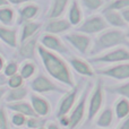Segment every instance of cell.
Instances as JSON below:
<instances>
[{
  "label": "cell",
  "mask_w": 129,
  "mask_h": 129,
  "mask_svg": "<svg viewBox=\"0 0 129 129\" xmlns=\"http://www.w3.org/2000/svg\"><path fill=\"white\" fill-rule=\"evenodd\" d=\"M38 53L41 58L45 71L50 75V77L70 88L75 86V80L70 71V67L64 59H62L56 52L45 49L41 44L38 45Z\"/></svg>",
  "instance_id": "1"
},
{
  "label": "cell",
  "mask_w": 129,
  "mask_h": 129,
  "mask_svg": "<svg viewBox=\"0 0 129 129\" xmlns=\"http://www.w3.org/2000/svg\"><path fill=\"white\" fill-rule=\"evenodd\" d=\"M128 39L126 33L119 28H107L103 32L98 34L94 41H92V47L89 49L88 56L94 57L100 53L108 51V50L114 49L118 47L127 44Z\"/></svg>",
  "instance_id": "2"
},
{
  "label": "cell",
  "mask_w": 129,
  "mask_h": 129,
  "mask_svg": "<svg viewBox=\"0 0 129 129\" xmlns=\"http://www.w3.org/2000/svg\"><path fill=\"white\" fill-rule=\"evenodd\" d=\"M104 84L102 79L98 78L95 82L93 89L89 92L87 99V108H86V122L89 123L95 119L99 112L102 110L104 104Z\"/></svg>",
  "instance_id": "3"
},
{
  "label": "cell",
  "mask_w": 129,
  "mask_h": 129,
  "mask_svg": "<svg viewBox=\"0 0 129 129\" xmlns=\"http://www.w3.org/2000/svg\"><path fill=\"white\" fill-rule=\"evenodd\" d=\"M87 60L92 64H114L127 62L129 61V50L125 47H118L108 50L98 56L89 57Z\"/></svg>",
  "instance_id": "4"
},
{
  "label": "cell",
  "mask_w": 129,
  "mask_h": 129,
  "mask_svg": "<svg viewBox=\"0 0 129 129\" xmlns=\"http://www.w3.org/2000/svg\"><path fill=\"white\" fill-rule=\"evenodd\" d=\"M89 92H91V85H87L85 91L80 93L76 104L74 105L71 111L69 112V129H76L80 125V122L84 120L85 114H86L87 99H88Z\"/></svg>",
  "instance_id": "5"
},
{
  "label": "cell",
  "mask_w": 129,
  "mask_h": 129,
  "mask_svg": "<svg viewBox=\"0 0 129 129\" xmlns=\"http://www.w3.org/2000/svg\"><path fill=\"white\" fill-rule=\"evenodd\" d=\"M94 71L95 74L103 76V77L111 78L118 82H125V80H129V61L108 64L105 67L94 69Z\"/></svg>",
  "instance_id": "6"
},
{
  "label": "cell",
  "mask_w": 129,
  "mask_h": 129,
  "mask_svg": "<svg viewBox=\"0 0 129 129\" xmlns=\"http://www.w3.org/2000/svg\"><path fill=\"white\" fill-rule=\"evenodd\" d=\"M63 40L74 48L82 56H88L89 49L92 47V39L89 35L80 32H70L63 35Z\"/></svg>",
  "instance_id": "7"
},
{
  "label": "cell",
  "mask_w": 129,
  "mask_h": 129,
  "mask_svg": "<svg viewBox=\"0 0 129 129\" xmlns=\"http://www.w3.org/2000/svg\"><path fill=\"white\" fill-rule=\"evenodd\" d=\"M107 28H109V25L103 18V16L93 15L87 17L85 20H82V23L77 26V32L87 34V35H93V34L101 33Z\"/></svg>",
  "instance_id": "8"
},
{
  "label": "cell",
  "mask_w": 129,
  "mask_h": 129,
  "mask_svg": "<svg viewBox=\"0 0 129 129\" xmlns=\"http://www.w3.org/2000/svg\"><path fill=\"white\" fill-rule=\"evenodd\" d=\"M79 84H76L73 88L69 92H67L63 95V98L61 99L60 103H59L58 108H57V112L56 116L58 118L62 116H68L69 112L71 111V109L74 108V105L76 104L79 96Z\"/></svg>",
  "instance_id": "9"
},
{
  "label": "cell",
  "mask_w": 129,
  "mask_h": 129,
  "mask_svg": "<svg viewBox=\"0 0 129 129\" xmlns=\"http://www.w3.org/2000/svg\"><path fill=\"white\" fill-rule=\"evenodd\" d=\"M31 88L39 94L51 93V92H66L58 85H56L44 74H39L31 82Z\"/></svg>",
  "instance_id": "10"
},
{
  "label": "cell",
  "mask_w": 129,
  "mask_h": 129,
  "mask_svg": "<svg viewBox=\"0 0 129 129\" xmlns=\"http://www.w3.org/2000/svg\"><path fill=\"white\" fill-rule=\"evenodd\" d=\"M40 44L43 45L45 49L53 51L58 54H69L70 51L67 48V45L62 42L59 36L54 35V34H49V33H44L42 36L40 38Z\"/></svg>",
  "instance_id": "11"
},
{
  "label": "cell",
  "mask_w": 129,
  "mask_h": 129,
  "mask_svg": "<svg viewBox=\"0 0 129 129\" xmlns=\"http://www.w3.org/2000/svg\"><path fill=\"white\" fill-rule=\"evenodd\" d=\"M67 62L80 76L92 78L95 75V71L92 67V63L86 59L79 58L77 56H69L68 59H67Z\"/></svg>",
  "instance_id": "12"
},
{
  "label": "cell",
  "mask_w": 129,
  "mask_h": 129,
  "mask_svg": "<svg viewBox=\"0 0 129 129\" xmlns=\"http://www.w3.org/2000/svg\"><path fill=\"white\" fill-rule=\"evenodd\" d=\"M71 28V24L68 22V19H63V18H53V19H49V22L45 24L44 32L49 34H62L64 32H68Z\"/></svg>",
  "instance_id": "13"
},
{
  "label": "cell",
  "mask_w": 129,
  "mask_h": 129,
  "mask_svg": "<svg viewBox=\"0 0 129 129\" xmlns=\"http://www.w3.org/2000/svg\"><path fill=\"white\" fill-rule=\"evenodd\" d=\"M102 16L108 23V25L113 28H126L128 24L125 22L122 15L118 10H102Z\"/></svg>",
  "instance_id": "14"
},
{
  "label": "cell",
  "mask_w": 129,
  "mask_h": 129,
  "mask_svg": "<svg viewBox=\"0 0 129 129\" xmlns=\"http://www.w3.org/2000/svg\"><path fill=\"white\" fill-rule=\"evenodd\" d=\"M38 41L39 34L34 35L33 38L26 40L25 42L20 43L19 48V56L26 60H32L35 57V51L38 50Z\"/></svg>",
  "instance_id": "15"
},
{
  "label": "cell",
  "mask_w": 129,
  "mask_h": 129,
  "mask_svg": "<svg viewBox=\"0 0 129 129\" xmlns=\"http://www.w3.org/2000/svg\"><path fill=\"white\" fill-rule=\"evenodd\" d=\"M31 104L39 117H45L50 113L51 108H50L49 102L38 94H32L31 95Z\"/></svg>",
  "instance_id": "16"
},
{
  "label": "cell",
  "mask_w": 129,
  "mask_h": 129,
  "mask_svg": "<svg viewBox=\"0 0 129 129\" xmlns=\"http://www.w3.org/2000/svg\"><path fill=\"white\" fill-rule=\"evenodd\" d=\"M83 20V10L78 0H71L68 8V22L71 26H78Z\"/></svg>",
  "instance_id": "17"
},
{
  "label": "cell",
  "mask_w": 129,
  "mask_h": 129,
  "mask_svg": "<svg viewBox=\"0 0 129 129\" xmlns=\"http://www.w3.org/2000/svg\"><path fill=\"white\" fill-rule=\"evenodd\" d=\"M0 40L11 48H16L18 44L17 29L14 27L0 25Z\"/></svg>",
  "instance_id": "18"
},
{
  "label": "cell",
  "mask_w": 129,
  "mask_h": 129,
  "mask_svg": "<svg viewBox=\"0 0 129 129\" xmlns=\"http://www.w3.org/2000/svg\"><path fill=\"white\" fill-rule=\"evenodd\" d=\"M113 117H114V112H113V108L111 107H105L103 110H101L99 112V114L95 117V125L100 128H109L110 126L113 122Z\"/></svg>",
  "instance_id": "19"
},
{
  "label": "cell",
  "mask_w": 129,
  "mask_h": 129,
  "mask_svg": "<svg viewBox=\"0 0 129 129\" xmlns=\"http://www.w3.org/2000/svg\"><path fill=\"white\" fill-rule=\"evenodd\" d=\"M42 24L39 22H32V20H28V22H25L24 25L22 27V33H20V39H19V43L25 42L26 40L33 38L34 35H36L39 32V29L41 28Z\"/></svg>",
  "instance_id": "20"
},
{
  "label": "cell",
  "mask_w": 129,
  "mask_h": 129,
  "mask_svg": "<svg viewBox=\"0 0 129 129\" xmlns=\"http://www.w3.org/2000/svg\"><path fill=\"white\" fill-rule=\"evenodd\" d=\"M7 107L9 109H11L13 111L18 112V113H22L24 116L27 117H39L38 114L35 113L33 107H32L31 103H27L25 101H17V102H10L8 103Z\"/></svg>",
  "instance_id": "21"
},
{
  "label": "cell",
  "mask_w": 129,
  "mask_h": 129,
  "mask_svg": "<svg viewBox=\"0 0 129 129\" xmlns=\"http://www.w3.org/2000/svg\"><path fill=\"white\" fill-rule=\"evenodd\" d=\"M113 112L118 120H123L129 117V101L125 98H119L114 102Z\"/></svg>",
  "instance_id": "22"
},
{
  "label": "cell",
  "mask_w": 129,
  "mask_h": 129,
  "mask_svg": "<svg viewBox=\"0 0 129 129\" xmlns=\"http://www.w3.org/2000/svg\"><path fill=\"white\" fill-rule=\"evenodd\" d=\"M69 5V0H53L52 6L48 13V18L53 19V18H60L66 11L67 7Z\"/></svg>",
  "instance_id": "23"
},
{
  "label": "cell",
  "mask_w": 129,
  "mask_h": 129,
  "mask_svg": "<svg viewBox=\"0 0 129 129\" xmlns=\"http://www.w3.org/2000/svg\"><path fill=\"white\" fill-rule=\"evenodd\" d=\"M39 8L38 5L35 4H26L19 9V17L22 22H28L32 20L34 17H36V15L39 14Z\"/></svg>",
  "instance_id": "24"
},
{
  "label": "cell",
  "mask_w": 129,
  "mask_h": 129,
  "mask_svg": "<svg viewBox=\"0 0 129 129\" xmlns=\"http://www.w3.org/2000/svg\"><path fill=\"white\" fill-rule=\"evenodd\" d=\"M104 89L111 94L119 95L120 98H125L129 101V80H125L123 83L111 86H104Z\"/></svg>",
  "instance_id": "25"
},
{
  "label": "cell",
  "mask_w": 129,
  "mask_h": 129,
  "mask_svg": "<svg viewBox=\"0 0 129 129\" xmlns=\"http://www.w3.org/2000/svg\"><path fill=\"white\" fill-rule=\"evenodd\" d=\"M27 87L19 86L17 88H11L10 91H7L6 93V101L8 103L10 102H17V101H23L27 96Z\"/></svg>",
  "instance_id": "26"
},
{
  "label": "cell",
  "mask_w": 129,
  "mask_h": 129,
  "mask_svg": "<svg viewBox=\"0 0 129 129\" xmlns=\"http://www.w3.org/2000/svg\"><path fill=\"white\" fill-rule=\"evenodd\" d=\"M15 19V11L8 6L0 7V23L5 26H10Z\"/></svg>",
  "instance_id": "27"
},
{
  "label": "cell",
  "mask_w": 129,
  "mask_h": 129,
  "mask_svg": "<svg viewBox=\"0 0 129 129\" xmlns=\"http://www.w3.org/2000/svg\"><path fill=\"white\" fill-rule=\"evenodd\" d=\"M36 71V64L31 60H26L22 63L19 68V75L22 76L23 79H29L33 77Z\"/></svg>",
  "instance_id": "28"
},
{
  "label": "cell",
  "mask_w": 129,
  "mask_h": 129,
  "mask_svg": "<svg viewBox=\"0 0 129 129\" xmlns=\"http://www.w3.org/2000/svg\"><path fill=\"white\" fill-rule=\"evenodd\" d=\"M78 1H79V4L82 5L86 10H88L89 13L100 10L105 5L104 0H78Z\"/></svg>",
  "instance_id": "29"
},
{
  "label": "cell",
  "mask_w": 129,
  "mask_h": 129,
  "mask_svg": "<svg viewBox=\"0 0 129 129\" xmlns=\"http://www.w3.org/2000/svg\"><path fill=\"white\" fill-rule=\"evenodd\" d=\"M129 7V0H111L103 6L102 10H118L121 11Z\"/></svg>",
  "instance_id": "30"
},
{
  "label": "cell",
  "mask_w": 129,
  "mask_h": 129,
  "mask_svg": "<svg viewBox=\"0 0 129 129\" xmlns=\"http://www.w3.org/2000/svg\"><path fill=\"white\" fill-rule=\"evenodd\" d=\"M23 78L22 76L19 75V74H15V75L10 76V77H8V86L10 87V88H17V87L22 86L23 85Z\"/></svg>",
  "instance_id": "31"
},
{
  "label": "cell",
  "mask_w": 129,
  "mask_h": 129,
  "mask_svg": "<svg viewBox=\"0 0 129 129\" xmlns=\"http://www.w3.org/2000/svg\"><path fill=\"white\" fill-rule=\"evenodd\" d=\"M18 69H19V66H18L16 62H9L7 66H5L4 68V74L7 76V77H10V76L17 74Z\"/></svg>",
  "instance_id": "32"
},
{
  "label": "cell",
  "mask_w": 129,
  "mask_h": 129,
  "mask_svg": "<svg viewBox=\"0 0 129 129\" xmlns=\"http://www.w3.org/2000/svg\"><path fill=\"white\" fill-rule=\"evenodd\" d=\"M25 117L26 116H24V114L15 112V113L13 114V117H11V122H13L15 126H17V127L23 126L26 123V118H25Z\"/></svg>",
  "instance_id": "33"
},
{
  "label": "cell",
  "mask_w": 129,
  "mask_h": 129,
  "mask_svg": "<svg viewBox=\"0 0 129 129\" xmlns=\"http://www.w3.org/2000/svg\"><path fill=\"white\" fill-rule=\"evenodd\" d=\"M27 127L31 129H39L41 126V119H39V117H29V119H26Z\"/></svg>",
  "instance_id": "34"
},
{
  "label": "cell",
  "mask_w": 129,
  "mask_h": 129,
  "mask_svg": "<svg viewBox=\"0 0 129 129\" xmlns=\"http://www.w3.org/2000/svg\"><path fill=\"white\" fill-rule=\"evenodd\" d=\"M0 129H9V122L4 108H0Z\"/></svg>",
  "instance_id": "35"
},
{
  "label": "cell",
  "mask_w": 129,
  "mask_h": 129,
  "mask_svg": "<svg viewBox=\"0 0 129 129\" xmlns=\"http://www.w3.org/2000/svg\"><path fill=\"white\" fill-rule=\"evenodd\" d=\"M117 129H129V117H127L126 119H123V121L119 125V127Z\"/></svg>",
  "instance_id": "36"
},
{
  "label": "cell",
  "mask_w": 129,
  "mask_h": 129,
  "mask_svg": "<svg viewBox=\"0 0 129 129\" xmlns=\"http://www.w3.org/2000/svg\"><path fill=\"white\" fill-rule=\"evenodd\" d=\"M120 13H121V15H122L125 22L127 23V24H129V7L126 8V9H123V10H121Z\"/></svg>",
  "instance_id": "37"
},
{
  "label": "cell",
  "mask_w": 129,
  "mask_h": 129,
  "mask_svg": "<svg viewBox=\"0 0 129 129\" xmlns=\"http://www.w3.org/2000/svg\"><path fill=\"white\" fill-rule=\"evenodd\" d=\"M8 84V77L5 74H0V87Z\"/></svg>",
  "instance_id": "38"
},
{
  "label": "cell",
  "mask_w": 129,
  "mask_h": 129,
  "mask_svg": "<svg viewBox=\"0 0 129 129\" xmlns=\"http://www.w3.org/2000/svg\"><path fill=\"white\" fill-rule=\"evenodd\" d=\"M47 129H60V127L56 122H48Z\"/></svg>",
  "instance_id": "39"
},
{
  "label": "cell",
  "mask_w": 129,
  "mask_h": 129,
  "mask_svg": "<svg viewBox=\"0 0 129 129\" xmlns=\"http://www.w3.org/2000/svg\"><path fill=\"white\" fill-rule=\"evenodd\" d=\"M8 4H11V5H20L23 2H26V0H7Z\"/></svg>",
  "instance_id": "40"
},
{
  "label": "cell",
  "mask_w": 129,
  "mask_h": 129,
  "mask_svg": "<svg viewBox=\"0 0 129 129\" xmlns=\"http://www.w3.org/2000/svg\"><path fill=\"white\" fill-rule=\"evenodd\" d=\"M6 93H7V88H6V87H5V86L0 87V100H1V99L6 95Z\"/></svg>",
  "instance_id": "41"
},
{
  "label": "cell",
  "mask_w": 129,
  "mask_h": 129,
  "mask_svg": "<svg viewBox=\"0 0 129 129\" xmlns=\"http://www.w3.org/2000/svg\"><path fill=\"white\" fill-rule=\"evenodd\" d=\"M4 67H5V62H4V59H2V57L0 56V71L4 69Z\"/></svg>",
  "instance_id": "42"
},
{
  "label": "cell",
  "mask_w": 129,
  "mask_h": 129,
  "mask_svg": "<svg viewBox=\"0 0 129 129\" xmlns=\"http://www.w3.org/2000/svg\"><path fill=\"white\" fill-rule=\"evenodd\" d=\"M8 1L7 0H0V7H4V6H8Z\"/></svg>",
  "instance_id": "43"
},
{
  "label": "cell",
  "mask_w": 129,
  "mask_h": 129,
  "mask_svg": "<svg viewBox=\"0 0 129 129\" xmlns=\"http://www.w3.org/2000/svg\"><path fill=\"white\" fill-rule=\"evenodd\" d=\"M126 36H127V39H129V28L127 29V32H126Z\"/></svg>",
  "instance_id": "44"
},
{
  "label": "cell",
  "mask_w": 129,
  "mask_h": 129,
  "mask_svg": "<svg viewBox=\"0 0 129 129\" xmlns=\"http://www.w3.org/2000/svg\"><path fill=\"white\" fill-rule=\"evenodd\" d=\"M39 129H45L44 127H40V128H39Z\"/></svg>",
  "instance_id": "45"
},
{
  "label": "cell",
  "mask_w": 129,
  "mask_h": 129,
  "mask_svg": "<svg viewBox=\"0 0 129 129\" xmlns=\"http://www.w3.org/2000/svg\"><path fill=\"white\" fill-rule=\"evenodd\" d=\"M0 51H1V45H0Z\"/></svg>",
  "instance_id": "46"
},
{
  "label": "cell",
  "mask_w": 129,
  "mask_h": 129,
  "mask_svg": "<svg viewBox=\"0 0 129 129\" xmlns=\"http://www.w3.org/2000/svg\"><path fill=\"white\" fill-rule=\"evenodd\" d=\"M26 1H28V0H26Z\"/></svg>",
  "instance_id": "47"
}]
</instances>
